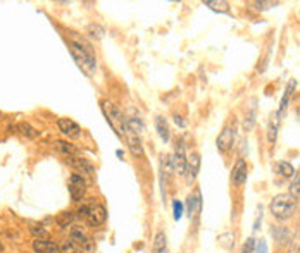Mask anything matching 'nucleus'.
Here are the masks:
<instances>
[{"label": "nucleus", "instance_id": "obj_1", "mask_svg": "<svg viewBox=\"0 0 300 253\" xmlns=\"http://www.w3.org/2000/svg\"><path fill=\"white\" fill-rule=\"evenodd\" d=\"M297 200L290 195V193H280L271 200L269 210L273 214L274 219L278 220H286L295 214Z\"/></svg>", "mask_w": 300, "mask_h": 253}, {"label": "nucleus", "instance_id": "obj_2", "mask_svg": "<svg viewBox=\"0 0 300 253\" xmlns=\"http://www.w3.org/2000/svg\"><path fill=\"white\" fill-rule=\"evenodd\" d=\"M68 47H69L71 55L74 57V61L78 62V66H80L88 76L93 74L97 69V59H95V55H93V52H91L88 47H85L83 43H78V42H68Z\"/></svg>", "mask_w": 300, "mask_h": 253}, {"label": "nucleus", "instance_id": "obj_3", "mask_svg": "<svg viewBox=\"0 0 300 253\" xmlns=\"http://www.w3.org/2000/svg\"><path fill=\"white\" fill-rule=\"evenodd\" d=\"M100 109H102L104 116H106L107 122H109V126L112 128V131H114L119 138H123V136L126 135V118L123 116L121 109H119L116 103L110 102V100H102V102H100Z\"/></svg>", "mask_w": 300, "mask_h": 253}, {"label": "nucleus", "instance_id": "obj_4", "mask_svg": "<svg viewBox=\"0 0 300 253\" xmlns=\"http://www.w3.org/2000/svg\"><path fill=\"white\" fill-rule=\"evenodd\" d=\"M69 241L76 246L78 252H81V253L95 252V243L91 241V238H88L83 231L78 229V227H72V229L69 231Z\"/></svg>", "mask_w": 300, "mask_h": 253}, {"label": "nucleus", "instance_id": "obj_5", "mask_svg": "<svg viewBox=\"0 0 300 253\" xmlns=\"http://www.w3.org/2000/svg\"><path fill=\"white\" fill-rule=\"evenodd\" d=\"M68 189L72 202H80L87 193V181L81 174H71L68 181Z\"/></svg>", "mask_w": 300, "mask_h": 253}, {"label": "nucleus", "instance_id": "obj_6", "mask_svg": "<svg viewBox=\"0 0 300 253\" xmlns=\"http://www.w3.org/2000/svg\"><path fill=\"white\" fill-rule=\"evenodd\" d=\"M235 138H236V126L235 124L226 126V128L219 133V136H217V140H216L217 150L223 152V153L229 152L233 148V145H235Z\"/></svg>", "mask_w": 300, "mask_h": 253}, {"label": "nucleus", "instance_id": "obj_7", "mask_svg": "<svg viewBox=\"0 0 300 253\" xmlns=\"http://www.w3.org/2000/svg\"><path fill=\"white\" fill-rule=\"evenodd\" d=\"M107 220V210L102 203H93L90 205V210H88V216L85 219L87 226L90 227H99L102 226L104 222Z\"/></svg>", "mask_w": 300, "mask_h": 253}, {"label": "nucleus", "instance_id": "obj_8", "mask_svg": "<svg viewBox=\"0 0 300 253\" xmlns=\"http://www.w3.org/2000/svg\"><path fill=\"white\" fill-rule=\"evenodd\" d=\"M173 167H175V172L178 176H185L186 174V162H188V157H186V150H185V143L178 141L175 147V153H173Z\"/></svg>", "mask_w": 300, "mask_h": 253}, {"label": "nucleus", "instance_id": "obj_9", "mask_svg": "<svg viewBox=\"0 0 300 253\" xmlns=\"http://www.w3.org/2000/svg\"><path fill=\"white\" fill-rule=\"evenodd\" d=\"M57 126H59V131L62 133L64 136L71 138V140H78L81 136V128L78 122H74L72 119H68V118H61L57 121Z\"/></svg>", "mask_w": 300, "mask_h": 253}, {"label": "nucleus", "instance_id": "obj_10", "mask_svg": "<svg viewBox=\"0 0 300 253\" xmlns=\"http://www.w3.org/2000/svg\"><path fill=\"white\" fill-rule=\"evenodd\" d=\"M66 164L69 167H72L74 170L81 174H93L95 172V167L88 159H83V157H78V155H71V157H66Z\"/></svg>", "mask_w": 300, "mask_h": 253}, {"label": "nucleus", "instance_id": "obj_11", "mask_svg": "<svg viewBox=\"0 0 300 253\" xmlns=\"http://www.w3.org/2000/svg\"><path fill=\"white\" fill-rule=\"evenodd\" d=\"M186 210H188V217H190V219H195V217H198V214H200L202 195L198 188H195L194 191L188 195V198H186Z\"/></svg>", "mask_w": 300, "mask_h": 253}, {"label": "nucleus", "instance_id": "obj_12", "mask_svg": "<svg viewBox=\"0 0 300 253\" xmlns=\"http://www.w3.org/2000/svg\"><path fill=\"white\" fill-rule=\"evenodd\" d=\"M247 178H248V167H247V162L243 159H238L236 164L233 166V170H231V181L235 186H243L247 183Z\"/></svg>", "mask_w": 300, "mask_h": 253}, {"label": "nucleus", "instance_id": "obj_13", "mask_svg": "<svg viewBox=\"0 0 300 253\" xmlns=\"http://www.w3.org/2000/svg\"><path fill=\"white\" fill-rule=\"evenodd\" d=\"M198 170H200V155L197 153V152H194V153L188 157V162H186V181L194 183L195 178L198 176Z\"/></svg>", "mask_w": 300, "mask_h": 253}, {"label": "nucleus", "instance_id": "obj_14", "mask_svg": "<svg viewBox=\"0 0 300 253\" xmlns=\"http://www.w3.org/2000/svg\"><path fill=\"white\" fill-rule=\"evenodd\" d=\"M33 252L35 253H61L59 252V245L49 239H33Z\"/></svg>", "mask_w": 300, "mask_h": 253}, {"label": "nucleus", "instance_id": "obj_15", "mask_svg": "<svg viewBox=\"0 0 300 253\" xmlns=\"http://www.w3.org/2000/svg\"><path fill=\"white\" fill-rule=\"evenodd\" d=\"M124 138H126V143H128L129 150H131V153H133L135 157H143L145 152H143V145H141L140 136H135L133 133L126 131Z\"/></svg>", "mask_w": 300, "mask_h": 253}, {"label": "nucleus", "instance_id": "obj_16", "mask_svg": "<svg viewBox=\"0 0 300 253\" xmlns=\"http://www.w3.org/2000/svg\"><path fill=\"white\" fill-rule=\"evenodd\" d=\"M280 122H281V116L278 112H274L271 116L269 122H267V141L271 145L276 143L278 140V131H280Z\"/></svg>", "mask_w": 300, "mask_h": 253}, {"label": "nucleus", "instance_id": "obj_17", "mask_svg": "<svg viewBox=\"0 0 300 253\" xmlns=\"http://www.w3.org/2000/svg\"><path fill=\"white\" fill-rule=\"evenodd\" d=\"M167 252H169V246H167V235L164 231H157L156 236H154L152 253H167Z\"/></svg>", "mask_w": 300, "mask_h": 253}, {"label": "nucleus", "instance_id": "obj_18", "mask_svg": "<svg viewBox=\"0 0 300 253\" xmlns=\"http://www.w3.org/2000/svg\"><path fill=\"white\" fill-rule=\"evenodd\" d=\"M295 88H297V81L295 80H290L288 84H286V88H285V93H283V97H281L280 109H278V114H280V116H283V114H285L286 105H288V102H290V99H292V95H293V91H295Z\"/></svg>", "mask_w": 300, "mask_h": 253}, {"label": "nucleus", "instance_id": "obj_19", "mask_svg": "<svg viewBox=\"0 0 300 253\" xmlns=\"http://www.w3.org/2000/svg\"><path fill=\"white\" fill-rule=\"evenodd\" d=\"M156 129H157V135L160 136V140L164 143H167L169 138H171V129H169V124H167V121L162 116H157L156 118Z\"/></svg>", "mask_w": 300, "mask_h": 253}, {"label": "nucleus", "instance_id": "obj_20", "mask_svg": "<svg viewBox=\"0 0 300 253\" xmlns=\"http://www.w3.org/2000/svg\"><path fill=\"white\" fill-rule=\"evenodd\" d=\"M126 131L133 133L135 136H141V133L145 131L143 121H141L140 118H135V116L126 118Z\"/></svg>", "mask_w": 300, "mask_h": 253}, {"label": "nucleus", "instance_id": "obj_21", "mask_svg": "<svg viewBox=\"0 0 300 253\" xmlns=\"http://www.w3.org/2000/svg\"><path fill=\"white\" fill-rule=\"evenodd\" d=\"M74 220H76V212H71V210L61 212V214L55 217V222H57V226L62 227V229H66V227H71Z\"/></svg>", "mask_w": 300, "mask_h": 253}, {"label": "nucleus", "instance_id": "obj_22", "mask_svg": "<svg viewBox=\"0 0 300 253\" xmlns=\"http://www.w3.org/2000/svg\"><path fill=\"white\" fill-rule=\"evenodd\" d=\"M205 7H209L211 11L219 12V14H229V4L224 0H207L204 2Z\"/></svg>", "mask_w": 300, "mask_h": 253}, {"label": "nucleus", "instance_id": "obj_23", "mask_svg": "<svg viewBox=\"0 0 300 253\" xmlns=\"http://www.w3.org/2000/svg\"><path fill=\"white\" fill-rule=\"evenodd\" d=\"M14 131H18L19 135L26 136V138H38L40 136V131L38 129H35L31 124H28V122H19V124L14 126Z\"/></svg>", "mask_w": 300, "mask_h": 253}, {"label": "nucleus", "instance_id": "obj_24", "mask_svg": "<svg viewBox=\"0 0 300 253\" xmlns=\"http://www.w3.org/2000/svg\"><path fill=\"white\" fill-rule=\"evenodd\" d=\"M53 147H55V150H57V152L64 153L66 157H71V155H76V153H78L76 147H72V145H71V143H68V141L55 140V141H53Z\"/></svg>", "mask_w": 300, "mask_h": 253}, {"label": "nucleus", "instance_id": "obj_25", "mask_svg": "<svg viewBox=\"0 0 300 253\" xmlns=\"http://www.w3.org/2000/svg\"><path fill=\"white\" fill-rule=\"evenodd\" d=\"M271 235L274 236L280 245H285V243H290V231L286 227H273L271 229Z\"/></svg>", "mask_w": 300, "mask_h": 253}, {"label": "nucleus", "instance_id": "obj_26", "mask_svg": "<svg viewBox=\"0 0 300 253\" xmlns=\"http://www.w3.org/2000/svg\"><path fill=\"white\" fill-rule=\"evenodd\" d=\"M276 172L280 174L281 178H293V174H295V169L290 162H278L276 164Z\"/></svg>", "mask_w": 300, "mask_h": 253}, {"label": "nucleus", "instance_id": "obj_27", "mask_svg": "<svg viewBox=\"0 0 300 253\" xmlns=\"http://www.w3.org/2000/svg\"><path fill=\"white\" fill-rule=\"evenodd\" d=\"M290 195H292L295 200H299L300 198V169L295 170V174H293L292 178V183H290Z\"/></svg>", "mask_w": 300, "mask_h": 253}, {"label": "nucleus", "instance_id": "obj_28", "mask_svg": "<svg viewBox=\"0 0 300 253\" xmlns=\"http://www.w3.org/2000/svg\"><path fill=\"white\" fill-rule=\"evenodd\" d=\"M88 34H90V38H97V40H100V38L106 34V30H104L100 24H90V26H88Z\"/></svg>", "mask_w": 300, "mask_h": 253}, {"label": "nucleus", "instance_id": "obj_29", "mask_svg": "<svg viewBox=\"0 0 300 253\" xmlns=\"http://www.w3.org/2000/svg\"><path fill=\"white\" fill-rule=\"evenodd\" d=\"M59 252H61V253H80L76 246L69 241V238L68 239H62V241L59 243Z\"/></svg>", "mask_w": 300, "mask_h": 253}, {"label": "nucleus", "instance_id": "obj_30", "mask_svg": "<svg viewBox=\"0 0 300 253\" xmlns=\"http://www.w3.org/2000/svg\"><path fill=\"white\" fill-rule=\"evenodd\" d=\"M30 233L35 236V239H49V233L42 226H31Z\"/></svg>", "mask_w": 300, "mask_h": 253}, {"label": "nucleus", "instance_id": "obj_31", "mask_svg": "<svg viewBox=\"0 0 300 253\" xmlns=\"http://www.w3.org/2000/svg\"><path fill=\"white\" fill-rule=\"evenodd\" d=\"M257 11H267V9H273V7H278L280 2H266V0H261V2H252Z\"/></svg>", "mask_w": 300, "mask_h": 253}, {"label": "nucleus", "instance_id": "obj_32", "mask_svg": "<svg viewBox=\"0 0 300 253\" xmlns=\"http://www.w3.org/2000/svg\"><path fill=\"white\" fill-rule=\"evenodd\" d=\"M254 122H255V102H254V105H252V110L248 112V118H245V124H243V128L247 129V131H250Z\"/></svg>", "mask_w": 300, "mask_h": 253}, {"label": "nucleus", "instance_id": "obj_33", "mask_svg": "<svg viewBox=\"0 0 300 253\" xmlns=\"http://www.w3.org/2000/svg\"><path fill=\"white\" fill-rule=\"evenodd\" d=\"M290 253H300V226H299V231H297L295 236H293V239H292Z\"/></svg>", "mask_w": 300, "mask_h": 253}, {"label": "nucleus", "instance_id": "obj_34", "mask_svg": "<svg viewBox=\"0 0 300 253\" xmlns=\"http://www.w3.org/2000/svg\"><path fill=\"white\" fill-rule=\"evenodd\" d=\"M173 216H175V220H179L183 217V203L179 200L173 202Z\"/></svg>", "mask_w": 300, "mask_h": 253}, {"label": "nucleus", "instance_id": "obj_35", "mask_svg": "<svg viewBox=\"0 0 300 253\" xmlns=\"http://www.w3.org/2000/svg\"><path fill=\"white\" fill-rule=\"evenodd\" d=\"M255 239L254 238H248L247 241L243 243V248H242V253H254L255 252Z\"/></svg>", "mask_w": 300, "mask_h": 253}, {"label": "nucleus", "instance_id": "obj_36", "mask_svg": "<svg viewBox=\"0 0 300 253\" xmlns=\"http://www.w3.org/2000/svg\"><path fill=\"white\" fill-rule=\"evenodd\" d=\"M255 253H269V252H267L266 239H259L257 245H255Z\"/></svg>", "mask_w": 300, "mask_h": 253}, {"label": "nucleus", "instance_id": "obj_37", "mask_svg": "<svg viewBox=\"0 0 300 253\" xmlns=\"http://www.w3.org/2000/svg\"><path fill=\"white\" fill-rule=\"evenodd\" d=\"M262 222V205H257V210H255V222H254V231L259 229V224Z\"/></svg>", "mask_w": 300, "mask_h": 253}, {"label": "nucleus", "instance_id": "obj_38", "mask_svg": "<svg viewBox=\"0 0 300 253\" xmlns=\"http://www.w3.org/2000/svg\"><path fill=\"white\" fill-rule=\"evenodd\" d=\"M175 124L176 126H179V128H185V121H183V119L181 118H179V116H175Z\"/></svg>", "mask_w": 300, "mask_h": 253}, {"label": "nucleus", "instance_id": "obj_39", "mask_svg": "<svg viewBox=\"0 0 300 253\" xmlns=\"http://www.w3.org/2000/svg\"><path fill=\"white\" fill-rule=\"evenodd\" d=\"M2 252H4V243L0 241V253H2Z\"/></svg>", "mask_w": 300, "mask_h": 253}, {"label": "nucleus", "instance_id": "obj_40", "mask_svg": "<svg viewBox=\"0 0 300 253\" xmlns=\"http://www.w3.org/2000/svg\"><path fill=\"white\" fill-rule=\"evenodd\" d=\"M2 116H4V114H2V112H0V119H2Z\"/></svg>", "mask_w": 300, "mask_h": 253}]
</instances>
